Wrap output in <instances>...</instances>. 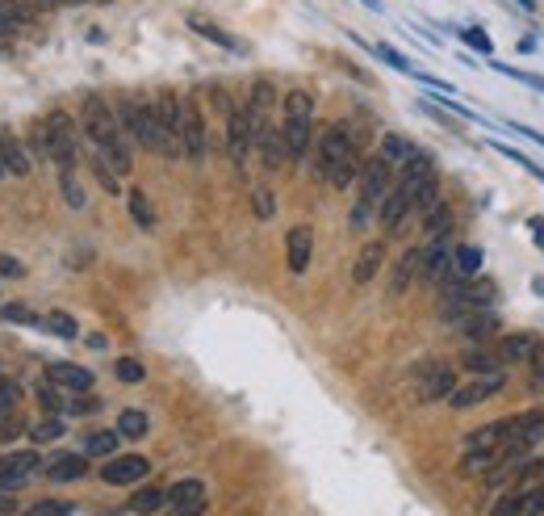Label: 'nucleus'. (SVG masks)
<instances>
[{
    "label": "nucleus",
    "mask_w": 544,
    "mask_h": 516,
    "mask_svg": "<svg viewBox=\"0 0 544 516\" xmlns=\"http://www.w3.org/2000/svg\"><path fill=\"white\" fill-rule=\"evenodd\" d=\"M168 508L172 512H185V508H205V483L197 479H180L168 487Z\"/></svg>",
    "instance_id": "nucleus-22"
},
{
    "label": "nucleus",
    "mask_w": 544,
    "mask_h": 516,
    "mask_svg": "<svg viewBox=\"0 0 544 516\" xmlns=\"http://www.w3.org/2000/svg\"><path fill=\"white\" fill-rule=\"evenodd\" d=\"M126 202H130V214H135V223L143 227V231H151V227H155V210H151V197L143 194V189H130V197H126Z\"/></svg>",
    "instance_id": "nucleus-34"
},
{
    "label": "nucleus",
    "mask_w": 544,
    "mask_h": 516,
    "mask_svg": "<svg viewBox=\"0 0 544 516\" xmlns=\"http://www.w3.org/2000/svg\"><path fill=\"white\" fill-rule=\"evenodd\" d=\"M118 441H122L118 429H113V433H93V437H84V454H88V458H113V454H118Z\"/></svg>",
    "instance_id": "nucleus-32"
},
{
    "label": "nucleus",
    "mask_w": 544,
    "mask_h": 516,
    "mask_svg": "<svg viewBox=\"0 0 544 516\" xmlns=\"http://www.w3.org/2000/svg\"><path fill=\"white\" fill-rule=\"evenodd\" d=\"M163 504H168V491H163V487H143V491H135V495H130V512L151 516V512H160Z\"/></svg>",
    "instance_id": "nucleus-31"
},
{
    "label": "nucleus",
    "mask_w": 544,
    "mask_h": 516,
    "mask_svg": "<svg viewBox=\"0 0 544 516\" xmlns=\"http://www.w3.org/2000/svg\"><path fill=\"white\" fill-rule=\"evenodd\" d=\"M38 328L42 332H51V336H59V340H76V336H80V323L71 320L68 311H46Z\"/></svg>",
    "instance_id": "nucleus-28"
},
{
    "label": "nucleus",
    "mask_w": 544,
    "mask_h": 516,
    "mask_svg": "<svg viewBox=\"0 0 544 516\" xmlns=\"http://www.w3.org/2000/svg\"><path fill=\"white\" fill-rule=\"evenodd\" d=\"M540 349V336L536 332H507L499 336V362L503 365H528Z\"/></svg>",
    "instance_id": "nucleus-15"
},
{
    "label": "nucleus",
    "mask_w": 544,
    "mask_h": 516,
    "mask_svg": "<svg viewBox=\"0 0 544 516\" xmlns=\"http://www.w3.org/2000/svg\"><path fill=\"white\" fill-rule=\"evenodd\" d=\"M461 38L474 46V51H482V55H494V38H490L486 29L482 26H469V29H461Z\"/></svg>",
    "instance_id": "nucleus-42"
},
{
    "label": "nucleus",
    "mask_w": 544,
    "mask_h": 516,
    "mask_svg": "<svg viewBox=\"0 0 544 516\" xmlns=\"http://www.w3.org/2000/svg\"><path fill=\"white\" fill-rule=\"evenodd\" d=\"M0 278H26V265L17 261V256H0Z\"/></svg>",
    "instance_id": "nucleus-46"
},
{
    "label": "nucleus",
    "mask_w": 544,
    "mask_h": 516,
    "mask_svg": "<svg viewBox=\"0 0 544 516\" xmlns=\"http://www.w3.org/2000/svg\"><path fill=\"white\" fill-rule=\"evenodd\" d=\"M377 55L385 59V63H390V68H398V71H415V68H410V59L402 55V51H394V46H390V42H381V46H377Z\"/></svg>",
    "instance_id": "nucleus-45"
},
{
    "label": "nucleus",
    "mask_w": 544,
    "mask_h": 516,
    "mask_svg": "<svg viewBox=\"0 0 544 516\" xmlns=\"http://www.w3.org/2000/svg\"><path fill=\"white\" fill-rule=\"evenodd\" d=\"M251 202H256V214H260V219H272V194H268V189H260Z\"/></svg>",
    "instance_id": "nucleus-47"
},
{
    "label": "nucleus",
    "mask_w": 544,
    "mask_h": 516,
    "mask_svg": "<svg viewBox=\"0 0 544 516\" xmlns=\"http://www.w3.org/2000/svg\"><path fill=\"white\" fill-rule=\"evenodd\" d=\"M46 378L54 387H63V391H93V370H84V365L51 362L46 365Z\"/></svg>",
    "instance_id": "nucleus-20"
},
{
    "label": "nucleus",
    "mask_w": 544,
    "mask_h": 516,
    "mask_svg": "<svg viewBox=\"0 0 544 516\" xmlns=\"http://www.w3.org/2000/svg\"><path fill=\"white\" fill-rule=\"evenodd\" d=\"M113 374L122 378V382H130V387H135V382H143V378H147V370H143V362H135V357H118Z\"/></svg>",
    "instance_id": "nucleus-41"
},
{
    "label": "nucleus",
    "mask_w": 544,
    "mask_h": 516,
    "mask_svg": "<svg viewBox=\"0 0 544 516\" xmlns=\"http://www.w3.org/2000/svg\"><path fill=\"white\" fill-rule=\"evenodd\" d=\"M189 26L197 29L202 38L218 42V46H227V51H243V46H239V42H235L231 34H227V29H222V26H214V21H205V17H189Z\"/></svg>",
    "instance_id": "nucleus-33"
},
{
    "label": "nucleus",
    "mask_w": 544,
    "mask_h": 516,
    "mask_svg": "<svg viewBox=\"0 0 544 516\" xmlns=\"http://www.w3.org/2000/svg\"><path fill=\"white\" fill-rule=\"evenodd\" d=\"M147 475H151V462L143 454H113L101 466V479L109 487H130V483H143Z\"/></svg>",
    "instance_id": "nucleus-10"
},
{
    "label": "nucleus",
    "mask_w": 544,
    "mask_h": 516,
    "mask_svg": "<svg viewBox=\"0 0 544 516\" xmlns=\"http://www.w3.org/2000/svg\"><path fill=\"white\" fill-rule=\"evenodd\" d=\"M76 147H80V135L63 110H51L34 126V152L54 160V164H76Z\"/></svg>",
    "instance_id": "nucleus-6"
},
{
    "label": "nucleus",
    "mask_w": 544,
    "mask_h": 516,
    "mask_svg": "<svg viewBox=\"0 0 544 516\" xmlns=\"http://www.w3.org/2000/svg\"><path fill=\"white\" fill-rule=\"evenodd\" d=\"M0 177H4V168H0Z\"/></svg>",
    "instance_id": "nucleus-52"
},
{
    "label": "nucleus",
    "mask_w": 544,
    "mask_h": 516,
    "mask_svg": "<svg viewBox=\"0 0 544 516\" xmlns=\"http://www.w3.org/2000/svg\"><path fill=\"white\" fill-rule=\"evenodd\" d=\"M507 387V374L503 370H490V374H474L469 382H457L449 395V407H457V412H465V407H477L486 404V399H494V395Z\"/></svg>",
    "instance_id": "nucleus-8"
},
{
    "label": "nucleus",
    "mask_w": 544,
    "mask_h": 516,
    "mask_svg": "<svg viewBox=\"0 0 544 516\" xmlns=\"http://www.w3.org/2000/svg\"><path fill=\"white\" fill-rule=\"evenodd\" d=\"M528 227H532V239H536V248L544 252V219H536V214H532Z\"/></svg>",
    "instance_id": "nucleus-48"
},
{
    "label": "nucleus",
    "mask_w": 544,
    "mask_h": 516,
    "mask_svg": "<svg viewBox=\"0 0 544 516\" xmlns=\"http://www.w3.org/2000/svg\"><path fill=\"white\" fill-rule=\"evenodd\" d=\"M419 273H423V248H407L402 261L394 265V273H390V298H402L419 281Z\"/></svg>",
    "instance_id": "nucleus-18"
},
{
    "label": "nucleus",
    "mask_w": 544,
    "mask_h": 516,
    "mask_svg": "<svg viewBox=\"0 0 544 516\" xmlns=\"http://www.w3.org/2000/svg\"><path fill=\"white\" fill-rule=\"evenodd\" d=\"M118 122H122L126 139L138 143L143 152L163 155V130H160V110L155 97H126L118 101Z\"/></svg>",
    "instance_id": "nucleus-5"
},
{
    "label": "nucleus",
    "mask_w": 544,
    "mask_h": 516,
    "mask_svg": "<svg viewBox=\"0 0 544 516\" xmlns=\"http://www.w3.org/2000/svg\"><path fill=\"white\" fill-rule=\"evenodd\" d=\"M93 172H96V181H101L105 194H122V177H118V172H113V168H109L96 152H93Z\"/></svg>",
    "instance_id": "nucleus-39"
},
{
    "label": "nucleus",
    "mask_w": 544,
    "mask_h": 516,
    "mask_svg": "<svg viewBox=\"0 0 544 516\" xmlns=\"http://www.w3.org/2000/svg\"><path fill=\"white\" fill-rule=\"evenodd\" d=\"M59 189H63L71 210H84L88 197H84V185H80V177H76V164H59Z\"/></svg>",
    "instance_id": "nucleus-29"
},
{
    "label": "nucleus",
    "mask_w": 544,
    "mask_h": 516,
    "mask_svg": "<svg viewBox=\"0 0 544 516\" xmlns=\"http://www.w3.org/2000/svg\"><path fill=\"white\" fill-rule=\"evenodd\" d=\"M410 152H415V147H410V143L407 139H402V135H381V160H390V164H402V160H407V155Z\"/></svg>",
    "instance_id": "nucleus-35"
},
{
    "label": "nucleus",
    "mask_w": 544,
    "mask_h": 516,
    "mask_svg": "<svg viewBox=\"0 0 544 516\" xmlns=\"http://www.w3.org/2000/svg\"><path fill=\"white\" fill-rule=\"evenodd\" d=\"M365 4H368V9H381V0H365Z\"/></svg>",
    "instance_id": "nucleus-50"
},
{
    "label": "nucleus",
    "mask_w": 544,
    "mask_h": 516,
    "mask_svg": "<svg viewBox=\"0 0 544 516\" xmlns=\"http://www.w3.org/2000/svg\"><path fill=\"white\" fill-rule=\"evenodd\" d=\"M423 236H427V244H444V239L452 236V210L444 206V202H440L432 214H423Z\"/></svg>",
    "instance_id": "nucleus-25"
},
{
    "label": "nucleus",
    "mask_w": 544,
    "mask_h": 516,
    "mask_svg": "<svg viewBox=\"0 0 544 516\" xmlns=\"http://www.w3.org/2000/svg\"><path fill=\"white\" fill-rule=\"evenodd\" d=\"M80 122H84L88 143H93V152L101 155L118 177H126V172H130V139H126L122 122H118V110H113L105 97H88L84 101Z\"/></svg>",
    "instance_id": "nucleus-1"
},
{
    "label": "nucleus",
    "mask_w": 544,
    "mask_h": 516,
    "mask_svg": "<svg viewBox=\"0 0 544 516\" xmlns=\"http://www.w3.org/2000/svg\"><path fill=\"white\" fill-rule=\"evenodd\" d=\"M469 278H482V248L461 244V248H452V278L449 281H469Z\"/></svg>",
    "instance_id": "nucleus-24"
},
{
    "label": "nucleus",
    "mask_w": 544,
    "mask_h": 516,
    "mask_svg": "<svg viewBox=\"0 0 544 516\" xmlns=\"http://www.w3.org/2000/svg\"><path fill=\"white\" fill-rule=\"evenodd\" d=\"M360 143H356L352 126L348 122H335L326 126L323 135H318V152H314V172L323 177L326 185H335V189H348L356 185L360 177Z\"/></svg>",
    "instance_id": "nucleus-2"
},
{
    "label": "nucleus",
    "mask_w": 544,
    "mask_h": 516,
    "mask_svg": "<svg viewBox=\"0 0 544 516\" xmlns=\"http://www.w3.org/2000/svg\"><path fill=\"white\" fill-rule=\"evenodd\" d=\"M42 475L51 479V483H76V479L88 475V454H54L42 466Z\"/></svg>",
    "instance_id": "nucleus-19"
},
{
    "label": "nucleus",
    "mask_w": 544,
    "mask_h": 516,
    "mask_svg": "<svg viewBox=\"0 0 544 516\" xmlns=\"http://www.w3.org/2000/svg\"><path fill=\"white\" fill-rule=\"evenodd\" d=\"M17 399H21V382L0 374V407H17Z\"/></svg>",
    "instance_id": "nucleus-43"
},
{
    "label": "nucleus",
    "mask_w": 544,
    "mask_h": 516,
    "mask_svg": "<svg viewBox=\"0 0 544 516\" xmlns=\"http://www.w3.org/2000/svg\"><path fill=\"white\" fill-rule=\"evenodd\" d=\"M381 265H385V244H381V239H373V244H365V248H360V256H356L352 281H356V286H368V281L381 273Z\"/></svg>",
    "instance_id": "nucleus-21"
},
{
    "label": "nucleus",
    "mask_w": 544,
    "mask_h": 516,
    "mask_svg": "<svg viewBox=\"0 0 544 516\" xmlns=\"http://www.w3.org/2000/svg\"><path fill=\"white\" fill-rule=\"evenodd\" d=\"M310 256H314V231L310 227H293L285 236V261H289V273L301 278L310 269Z\"/></svg>",
    "instance_id": "nucleus-17"
},
{
    "label": "nucleus",
    "mask_w": 544,
    "mask_h": 516,
    "mask_svg": "<svg viewBox=\"0 0 544 516\" xmlns=\"http://www.w3.org/2000/svg\"><path fill=\"white\" fill-rule=\"evenodd\" d=\"M59 437H63V420H59V416H46L42 424H34V429H29V441H34V445H54Z\"/></svg>",
    "instance_id": "nucleus-36"
},
{
    "label": "nucleus",
    "mask_w": 544,
    "mask_h": 516,
    "mask_svg": "<svg viewBox=\"0 0 544 516\" xmlns=\"http://www.w3.org/2000/svg\"><path fill=\"white\" fill-rule=\"evenodd\" d=\"M0 168L13 172V177H29V155L9 130H0Z\"/></svg>",
    "instance_id": "nucleus-23"
},
{
    "label": "nucleus",
    "mask_w": 544,
    "mask_h": 516,
    "mask_svg": "<svg viewBox=\"0 0 544 516\" xmlns=\"http://www.w3.org/2000/svg\"><path fill=\"white\" fill-rule=\"evenodd\" d=\"M38 404H42V412H46V416H59V412H63V395H59V387H54L51 378L38 387Z\"/></svg>",
    "instance_id": "nucleus-40"
},
{
    "label": "nucleus",
    "mask_w": 544,
    "mask_h": 516,
    "mask_svg": "<svg viewBox=\"0 0 544 516\" xmlns=\"http://www.w3.org/2000/svg\"><path fill=\"white\" fill-rule=\"evenodd\" d=\"M519 4H523V9H532V0H519Z\"/></svg>",
    "instance_id": "nucleus-51"
},
{
    "label": "nucleus",
    "mask_w": 544,
    "mask_h": 516,
    "mask_svg": "<svg viewBox=\"0 0 544 516\" xmlns=\"http://www.w3.org/2000/svg\"><path fill=\"white\" fill-rule=\"evenodd\" d=\"M256 139H251V122H247V110L243 105H231L227 113V152H231L235 168H247V155H251Z\"/></svg>",
    "instance_id": "nucleus-13"
},
{
    "label": "nucleus",
    "mask_w": 544,
    "mask_h": 516,
    "mask_svg": "<svg viewBox=\"0 0 544 516\" xmlns=\"http://www.w3.org/2000/svg\"><path fill=\"white\" fill-rule=\"evenodd\" d=\"M461 365H465V370H474V374H490V370H503V362H499V349H494V345H474V349H465Z\"/></svg>",
    "instance_id": "nucleus-26"
},
{
    "label": "nucleus",
    "mask_w": 544,
    "mask_h": 516,
    "mask_svg": "<svg viewBox=\"0 0 544 516\" xmlns=\"http://www.w3.org/2000/svg\"><path fill=\"white\" fill-rule=\"evenodd\" d=\"M177 135H180V147H185V160L202 164L205 160V122H202V110H197V101L193 97H180Z\"/></svg>",
    "instance_id": "nucleus-9"
},
{
    "label": "nucleus",
    "mask_w": 544,
    "mask_h": 516,
    "mask_svg": "<svg viewBox=\"0 0 544 516\" xmlns=\"http://www.w3.org/2000/svg\"><path fill=\"white\" fill-rule=\"evenodd\" d=\"M449 278H452V248H449V239H444V244H427V248H423V273H419V281H427V286H444Z\"/></svg>",
    "instance_id": "nucleus-16"
},
{
    "label": "nucleus",
    "mask_w": 544,
    "mask_h": 516,
    "mask_svg": "<svg viewBox=\"0 0 544 516\" xmlns=\"http://www.w3.org/2000/svg\"><path fill=\"white\" fill-rule=\"evenodd\" d=\"M281 139H285L289 160H306L314 143V97L306 88L285 93V113H281Z\"/></svg>",
    "instance_id": "nucleus-4"
},
{
    "label": "nucleus",
    "mask_w": 544,
    "mask_h": 516,
    "mask_svg": "<svg viewBox=\"0 0 544 516\" xmlns=\"http://www.w3.org/2000/svg\"><path fill=\"white\" fill-rule=\"evenodd\" d=\"M532 370H536V382H540V387H544V340H540V349H536V357H532Z\"/></svg>",
    "instance_id": "nucleus-49"
},
{
    "label": "nucleus",
    "mask_w": 544,
    "mask_h": 516,
    "mask_svg": "<svg viewBox=\"0 0 544 516\" xmlns=\"http://www.w3.org/2000/svg\"><path fill=\"white\" fill-rule=\"evenodd\" d=\"M0 320H4V323H29V328H38L42 315H34L26 303H0Z\"/></svg>",
    "instance_id": "nucleus-37"
},
{
    "label": "nucleus",
    "mask_w": 544,
    "mask_h": 516,
    "mask_svg": "<svg viewBox=\"0 0 544 516\" xmlns=\"http://www.w3.org/2000/svg\"><path fill=\"white\" fill-rule=\"evenodd\" d=\"M151 429L147 412H138V407H126V412H118V437L122 441H143Z\"/></svg>",
    "instance_id": "nucleus-27"
},
{
    "label": "nucleus",
    "mask_w": 544,
    "mask_h": 516,
    "mask_svg": "<svg viewBox=\"0 0 544 516\" xmlns=\"http://www.w3.org/2000/svg\"><path fill=\"white\" fill-rule=\"evenodd\" d=\"M452 328H457L469 345H494V336H499V328H503V323H499V311H494V307H482V311H469V315H465V320H457Z\"/></svg>",
    "instance_id": "nucleus-14"
},
{
    "label": "nucleus",
    "mask_w": 544,
    "mask_h": 516,
    "mask_svg": "<svg viewBox=\"0 0 544 516\" xmlns=\"http://www.w3.org/2000/svg\"><path fill=\"white\" fill-rule=\"evenodd\" d=\"M452 387H457V370H449V365H423L419 374H415V399L419 404L449 399Z\"/></svg>",
    "instance_id": "nucleus-12"
},
{
    "label": "nucleus",
    "mask_w": 544,
    "mask_h": 516,
    "mask_svg": "<svg viewBox=\"0 0 544 516\" xmlns=\"http://www.w3.org/2000/svg\"><path fill=\"white\" fill-rule=\"evenodd\" d=\"M494 303V281L486 278H469V281H444V294H440V320L457 323L465 320L469 311H482Z\"/></svg>",
    "instance_id": "nucleus-7"
},
{
    "label": "nucleus",
    "mask_w": 544,
    "mask_h": 516,
    "mask_svg": "<svg viewBox=\"0 0 544 516\" xmlns=\"http://www.w3.org/2000/svg\"><path fill=\"white\" fill-rule=\"evenodd\" d=\"M4 470H9V475H21V479H29V475H34V470H42L38 449H13V454L4 458Z\"/></svg>",
    "instance_id": "nucleus-30"
},
{
    "label": "nucleus",
    "mask_w": 544,
    "mask_h": 516,
    "mask_svg": "<svg viewBox=\"0 0 544 516\" xmlns=\"http://www.w3.org/2000/svg\"><path fill=\"white\" fill-rule=\"evenodd\" d=\"M96 407H101V399H96V395L76 391V399L68 404V412H71V416H88V412H96Z\"/></svg>",
    "instance_id": "nucleus-44"
},
{
    "label": "nucleus",
    "mask_w": 544,
    "mask_h": 516,
    "mask_svg": "<svg viewBox=\"0 0 544 516\" xmlns=\"http://www.w3.org/2000/svg\"><path fill=\"white\" fill-rule=\"evenodd\" d=\"M272 105H276V88H272V80H256L251 84V93H247L243 110H247V122H251V139H260L272 122Z\"/></svg>",
    "instance_id": "nucleus-11"
},
{
    "label": "nucleus",
    "mask_w": 544,
    "mask_h": 516,
    "mask_svg": "<svg viewBox=\"0 0 544 516\" xmlns=\"http://www.w3.org/2000/svg\"><path fill=\"white\" fill-rule=\"evenodd\" d=\"M71 512H76L71 500H38V504H29L21 516H71Z\"/></svg>",
    "instance_id": "nucleus-38"
},
{
    "label": "nucleus",
    "mask_w": 544,
    "mask_h": 516,
    "mask_svg": "<svg viewBox=\"0 0 544 516\" xmlns=\"http://www.w3.org/2000/svg\"><path fill=\"white\" fill-rule=\"evenodd\" d=\"M390 185H394V164H390V160L373 155V160L360 164V177H356V206H352L356 231L377 219V210H381V202H385V194H390Z\"/></svg>",
    "instance_id": "nucleus-3"
}]
</instances>
